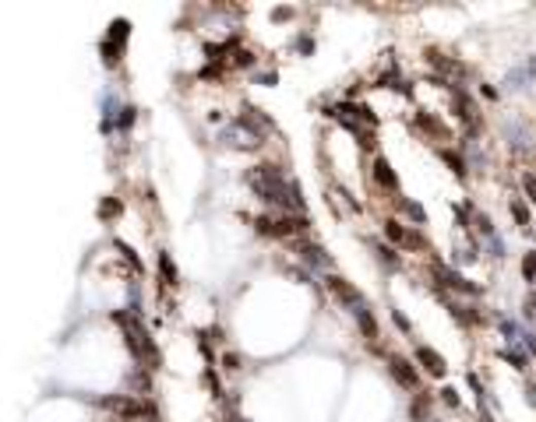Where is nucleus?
<instances>
[{
  "label": "nucleus",
  "mask_w": 536,
  "mask_h": 422,
  "mask_svg": "<svg viewBox=\"0 0 536 422\" xmlns=\"http://www.w3.org/2000/svg\"><path fill=\"white\" fill-rule=\"evenodd\" d=\"M388 373L395 376V384H399L402 391H416V387H420V376H416L413 362L402 359V355H388Z\"/></svg>",
  "instance_id": "nucleus-1"
},
{
  "label": "nucleus",
  "mask_w": 536,
  "mask_h": 422,
  "mask_svg": "<svg viewBox=\"0 0 536 422\" xmlns=\"http://www.w3.org/2000/svg\"><path fill=\"white\" fill-rule=\"evenodd\" d=\"M258 229L265 236H293L307 229V218H258Z\"/></svg>",
  "instance_id": "nucleus-2"
},
{
  "label": "nucleus",
  "mask_w": 536,
  "mask_h": 422,
  "mask_svg": "<svg viewBox=\"0 0 536 422\" xmlns=\"http://www.w3.org/2000/svg\"><path fill=\"white\" fill-rule=\"evenodd\" d=\"M325 281H328V288L335 292V299H342V303H346V306H349L353 313L367 306V303H364V296H360V292H356V288H353V285H349L346 278H339V275H328Z\"/></svg>",
  "instance_id": "nucleus-3"
},
{
  "label": "nucleus",
  "mask_w": 536,
  "mask_h": 422,
  "mask_svg": "<svg viewBox=\"0 0 536 422\" xmlns=\"http://www.w3.org/2000/svg\"><path fill=\"white\" fill-rule=\"evenodd\" d=\"M416 362H420L431 376H445V373H448V362H445L434 349H427V345H420V349H416Z\"/></svg>",
  "instance_id": "nucleus-4"
},
{
  "label": "nucleus",
  "mask_w": 536,
  "mask_h": 422,
  "mask_svg": "<svg viewBox=\"0 0 536 422\" xmlns=\"http://www.w3.org/2000/svg\"><path fill=\"white\" fill-rule=\"evenodd\" d=\"M374 183H378V187H388V190H399V180H395L391 162H388L384 155H378V158H374Z\"/></svg>",
  "instance_id": "nucleus-5"
},
{
  "label": "nucleus",
  "mask_w": 536,
  "mask_h": 422,
  "mask_svg": "<svg viewBox=\"0 0 536 422\" xmlns=\"http://www.w3.org/2000/svg\"><path fill=\"white\" fill-rule=\"evenodd\" d=\"M384 236H388L391 243H402V246L413 243V229H402L399 218H388V222H384Z\"/></svg>",
  "instance_id": "nucleus-6"
},
{
  "label": "nucleus",
  "mask_w": 536,
  "mask_h": 422,
  "mask_svg": "<svg viewBox=\"0 0 536 422\" xmlns=\"http://www.w3.org/2000/svg\"><path fill=\"white\" fill-rule=\"evenodd\" d=\"M427 412H431V394L416 391V394H413V405H409V419L423 422V419H427Z\"/></svg>",
  "instance_id": "nucleus-7"
},
{
  "label": "nucleus",
  "mask_w": 536,
  "mask_h": 422,
  "mask_svg": "<svg viewBox=\"0 0 536 422\" xmlns=\"http://www.w3.org/2000/svg\"><path fill=\"white\" fill-rule=\"evenodd\" d=\"M455 109H459L462 120H476V106H473V99L466 92H455Z\"/></svg>",
  "instance_id": "nucleus-8"
},
{
  "label": "nucleus",
  "mask_w": 536,
  "mask_h": 422,
  "mask_svg": "<svg viewBox=\"0 0 536 422\" xmlns=\"http://www.w3.org/2000/svg\"><path fill=\"white\" fill-rule=\"evenodd\" d=\"M356 320H360V327H364V334H367V338L374 342V338H378V324H374V317L367 313V306H364V310H356Z\"/></svg>",
  "instance_id": "nucleus-9"
},
{
  "label": "nucleus",
  "mask_w": 536,
  "mask_h": 422,
  "mask_svg": "<svg viewBox=\"0 0 536 422\" xmlns=\"http://www.w3.org/2000/svg\"><path fill=\"white\" fill-rule=\"evenodd\" d=\"M522 275H526V281L536 278V254H526V261H522Z\"/></svg>",
  "instance_id": "nucleus-10"
},
{
  "label": "nucleus",
  "mask_w": 536,
  "mask_h": 422,
  "mask_svg": "<svg viewBox=\"0 0 536 422\" xmlns=\"http://www.w3.org/2000/svg\"><path fill=\"white\" fill-rule=\"evenodd\" d=\"M512 215H515V222H519V225H522V229H529V211L522 208V204H519V201H515V204H512Z\"/></svg>",
  "instance_id": "nucleus-11"
},
{
  "label": "nucleus",
  "mask_w": 536,
  "mask_h": 422,
  "mask_svg": "<svg viewBox=\"0 0 536 422\" xmlns=\"http://www.w3.org/2000/svg\"><path fill=\"white\" fill-rule=\"evenodd\" d=\"M378 254H381V261H388L391 268H399V257H395V250H391V246H378Z\"/></svg>",
  "instance_id": "nucleus-12"
},
{
  "label": "nucleus",
  "mask_w": 536,
  "mask_h": 422,
  "mask_svg": "<svg viewBox=\"0 0 536 422\" xmlns=\"http://www.w3.org/2000/svg\"><path fill=\"white\" fill-rule=\"evenodd\" d=\"M304 257H307V261H314V264H325V257H321V250H317V246H304Z\"/></svg>",
  "instance_id": "nucleus-13"
},
{
  "label": "nucleus",
  "mask_w": 536,
  "mask_h": 422,
  "mask_svg": "<svg viewBox=\"0 0 536 422\" xmlns=\"http://www.w3.org/2000/svg\"><path fill=\"white\" fill-rule=\"evenodd\" d=\"M441 155H445V158L452 162V169H455V176H462V173H466V169H462V158H459V155H452V151H441Z\"/></svg>",
  "instance_id": "nucleus-14"
},
{
  "label": "nucleus",
  "mask_w": 536,
  "mask_h": 422,
  "mask_svg": "<svg viewBox=\"0 0 536 422\" xmlns=\"http://www.w3.org/2000/svg\"><path fill=\"white\" fill-rule=\"evenodd\" d=\"M522 183H526V190H529V201H536V176H522Z\"/></svg>",
  "instance_id": "nucleus-15"
},
{
  "label": "nucleus",
  "mask_w": 536,
  "mask_h": 422,
  "mask_svg": "<svg viewBox=\"0 0 536 422\" xmlns=\"http://www.w3.org/2000/svg\"><path fill=\"white\" fill-rule=\"evenodd\" d=\"M441 398H445V405H452V408L459 405V398H455V391H452V387H445V391H441Z\"/></svg>",
  "instance_id": "nucleus-16"
},
{
  "label": "nucleus",
  "mask_w": 536,
  "mask_h": 422,
  "mask_svg": "<svg viewBox=\"0 0 536 422\" xmlns=\"http://www.w3.org/2000/svg\"><path fill=\"white\" fill-rule=\"evenodd\" d=\"M391 320H395V324H399V327H402V331H409V320H406V317H402V313H391Z\"/></svg>",
  "instance_id": "nucleus-17"
}]
</instances>
